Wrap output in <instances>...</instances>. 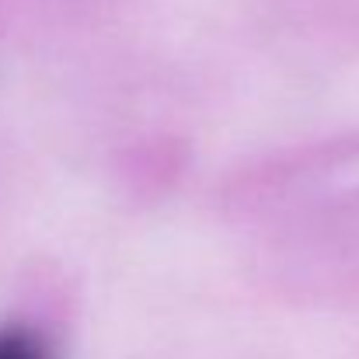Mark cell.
Masks as SVG:
<instances>
[{
	"label": "cell",
	"instance_id": "1",
	"mask_svg": "<svg viewBox=\"0 0 359 359\" xmlns=\"http://www.w3.org/2000/svg\"><path fill=\"white\" fill-rule=\"evenodd\" d=\"M0 359H53V349L42 332L28 325H4L0 328Z\"/></svg>",
	"mask_w": 359,
	"mask_h": 359
}]
</instances>
